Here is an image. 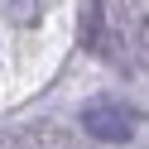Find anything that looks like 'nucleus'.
<instances>
[{
	"instance_id": "nucleus-1",
	"label": "nucleus",
	"mask_w": 149,
	"mask_h": 149,
	"mask_svg": "<svg viewBox=\"0 0 149 149\" xmlns=\"http://www.w3.org/2000/svg\"><path fill=\"white\" fill-rule=\"evenodd\" d=\"M82 130H87L91 139H106V144H125L139 130V116H135V106L120 101V96H91L87 106H82Z\"/></svg>"
},
{
	"instance_id": "nucleus-2",
	"label": "nucleus",
	"mask_w": 149,
	"mask_h": 149,
	"mask_svg": "<svg viewBox=\"0 0 149 149\" xmlns=\"http://www.w3.org/2000/svg\"><path fill=\"white\" fill-rule=\"evenodd\" d=\"M111 34H106V10H101V0H87V10H82V43L91 53H111Z\"/></svg>"
}]
</instances>
